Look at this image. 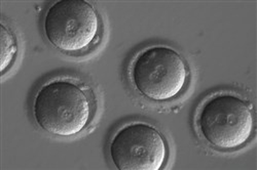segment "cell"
<instances>
[{
  "instance_id": "4",
  "label": "cell",
  "mask_w": 257,
  "mask_h": 170,
  "mask_svg": "<svg viewBox=\"0 0 257 170\" xmlns=\"http://www.w3.org/2000/svg\"><path fill=\"white\" fill-rule=\"evenodd\" d=\"M47 40L58 50L77 54L98 41L102 22L97 10L84 0H61L47 10L44 23Z\"/></svg>"
},
{
  "instance_id": "6",
  "label": "cell",
  "mask_w": 257,
  "mask_h": 170,
  "mask_svg": "<svg viewBox=\"0 0 257 170\" xmlns=\"http://www.w3.org/2000/svg\"><path fill=\"white\" fill-rule=\"evenodd\" d=\"M18 54L17 39L12 30L2 25V73L11 68Z\"/></svg>"
},
{
  "instance_id": "3",
  "label": "cell",
  "mask_w": 257,
  "mask_h": 170,
  "mask_svg": "<svg viewBox=\"0 0 257 170\" xmlns=\"http://www.w3.org/2000/svg\"><path fill=\"white\" fill-rule=\"evenodd\" d=\"M133 88L154 102H168L185 88L189 70L183 56L168 46H151L140 50L130 65Z\"/></svg>"
},
{
  "instance_id": "5",
  "label": "cell",
  "mask_w": 257,
  "mask_h": 170,
  "mask_svg": "<svg viewBox=\"0 0 257 170\" xmlns=\"http://www.w3.org/2000/svg\"><path fill=\"white\" fill-rule=\"evenodd\" d=\"M109 156L119 170H159L167 161L168 144L155 126L131 122L113 134Z\"/></svg>"
},
{
  "instance_id": "1",
  "label": "cell",
  "mask_w": 257,
  "mask_h": 170,
  "mask_svg": "<svg viewBox=\"0 0 257 170\" xmlns=\"http://www.w3.org/2000/svg\"><path fill=\"white\" fill-rule=\"evenodd\" d=\"M96 109L89 86L61 76L48 80L36 92L32 114L42 130L56 136H77L91 123Z\"/></svg>"
},
{
  "instance_id": "2",
  "label": "cell",
  "mask_w": 257,
  "mask_h": 170,
  "mask_svg": "<svg viewBox=\"0 0 257 170\" xmlns=\"http://www.w3.org/2000/svg\"><path fill=\"white\" fill-rule=\"evenodd\" d=\"M197 130L213 148L233 151L251 138L255 118L252 104L233 92H216L207 98L196 115Z\"/></svg>"
}]
</instances>
